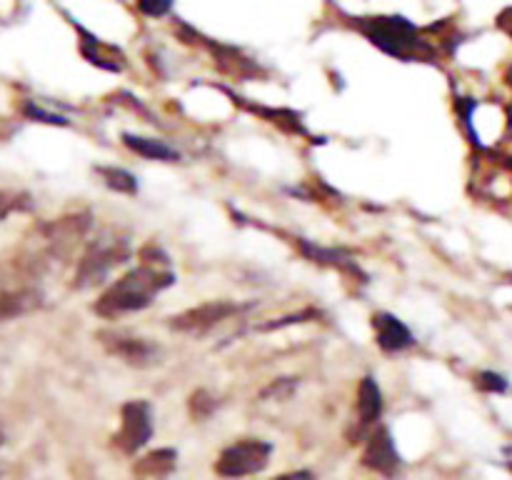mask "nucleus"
I'll return each mask as SVG.
<instances>
[{"mask_svg":"<svg viewBox=\"0 0 512 480\" xmlns=\"http://www.w3.org/2000/svg\"><path fill=\"white\" fill-rule=\"evenodd\" d=\"M98 175L105 180V185H108L110 190H115V193H138V180H135V175H130L128 170L123 168H98Z\"/></svg>","mask_w":512,"mask_h":480,"instance_id":"nucleus-14","label":"nucleus"},{"mask_svg":"<svg viewBox=\"0 0 512 480\" xmlns=\"http://www.w3.org/2000/svg\"><path fill=\"white\" fill-rule=\"evenodd\" d=\"M478 385L488 393H505L508 390V380L503 375L493 373V370H485V373L478 375Z\"/></svg>","mask_w":512,"mask_h":480,"instance_id":"nucleus-17","label":"nucleus"},{"mask_svg":"<svg viewBox=\"0 0 512 480\" xmlns=\"http://www.w3.org/2000/svg\"><path fill=\"white\" fill-rule=\"evenodd\" d=\"M235 313H240V305L230 303V300H210V303H203L198 308H190L170 318V328L178 330V333H205V330L215 328V325L223 323Z\"/></svg>","mask_w":512,"mask_h":480,"instance_id":"nucleus-6","label":"nucleus"},{"mask_svg":"<svg viewBox=\"0 0 512 480\" xmlns=\"http://www.w3.org/2000/svg\"><path fill=\"white\" fill-rule=\"evenodd\" d=\"M25 115H28V118L40 120V123H50V125H68V120L60 118V115L45 113V110H40L38 105H25Z\"/></svg>","mask_w":512,"mask_h":480,"instance_id":"nucleus-18","label":"nucleus"},{"mask_svg":"<svg viewBox=\"0 0 512 480\" xmlns=\"http://www.w3.org/2000/svg\"><path fill=\"white\" fill-rule=\"evenodd\" d=\"M175 283V275L170 270L155 268V265H140L130 270L123 278L115 280L100 300L95 303V313L103 318H118L123 313L143 310L153 303L155 295Z\"/></svg>","mask_w":512,"mask_h":480,"instance_id":"nucleus-1","label":"nucleus"},{"mask_svg":"<svg viewBox=\"0 0 512 480\" xmlns=\"http://www.w3.org/2000/svg\"><path fill=\"white\" fill-rule=\"evenodd\" d=\"M500 25H503V28L508 30V33L512 35V8H510V10H505L503 18H500Z\"/></svg>","mask_w":512,"mask_h":480,"instance_id":"nucleus-22","label":"nucleus"},{"mask_svg":"<svg viewBox=\"0 0 512 480\" xmlns=\"http://www.w3.org/2000/svg\"><path fill=\"white\" fill-rule=\"evenodd\" d=\"M40 305V293L38 290H8V293H0V323L10 318H18V315L30 313L33 308Z\"/></svg>","mask_w":512,"mask_h":480,"instance_id":"nucleus-12","label":"nucleus"},{"mask_svg":"<svg viewBox=\"0 0 512 480\" xmlns=\"http://www.w3.org/2000/svg\"><path fill=\"white\" fill-rule=\"evenodd\" d=\"M295 390V383L290 378H283V380H275L270 388L263 390V398H268V395H275V398H288L290 393Z\"/></svg>","mask_w":512,"mask_h":480,"instance_id":"nucleus-19","label":"nucleus"},{"mask_svg":"<svg viewBox=\"0 0 512 480\" xmlns=\"http://www.w3.org/2000/svg\"><path fill=\"white\" fill-rule=\"evenodd\" d=\"M3 440H5V435H3V428H0V445H3Z\"/></svg>","mask_w":512,"mask_h":480,"instance_id":"nucleus-23","label":"nucleus"},{"mask_svg":"<svg viewBox=\"0 0 512 480\" xmlns=\"http://www.w3.org/2000/svg\"><path fill=\"white\" fill-rule=\"evenodd\" d=\"M355 408H358V423L360 430L355 435L363 433V428L373 425L375 420L383 413V393H380V385L375 383V378H363L358 388V400H355Z\"/></svg>","mask_w":512,"mask_h":480,"instance_id":"nucleus-10","label":"nucleus"},{"mask_svg":"<svg viewBox=\"0 0 512 480\" xmlns=\"http://www.w3.org/2000/svg\"><path fill=\"white\" fill-rule=\"evenodd\" d=\"M373 330H375V340H378V345L385 350V353H400V350L415 345V338L413 333H410L408 325L390 313L373 315Z\"/></svg>","mask_w":512,"mask_h":480,"instance_id":"nucleus-9","label":"nucleus"},{"mask_svg":"<svg viewBox=\"0 0 512 480\" xmlns=\"http://www.w3.org/2000/svg\"><path fill=\"white\" fill-rule=\"evenodd\" d=\"M130 255L128 243L125 240L105 238L100 243H93L88 248V253L83 255L78 265V273H75V288H90V285H98L115 265L125 263Z\"/></svg>","mask_w":512,"mask_h":480,"instance_id":"nucleus-4","label":"nucleus"},{"mask_svg":"<svg viewBox=\"0 0 512 480\" xmlns=\"http://www.w3.org/2000/svg\"><path fill=\"white\" fill-rule=\"evenodd\" d=\"M123 143L128 145L130 150H135L138 155L150 160H178V150L170 148L168 143L163 140H155V138H143V135H133V133H125L123 135Z\"/></svg>","mask_w":512,"mask_h":480,"instance_id":"nucleus-13","label":"nucleus"},{"mask_svg":"<svg viewBox=\"0 0 512 480\" xmlns=\"http://www.w3.org/2000/svg\"><path fill=\"white\" fill-rule=\"evenodd\" d=\"M270 480H313V473H310V470H295V473H285Z\"/></svg>","mask_w":512,"mask_h":480,"instance_id":"nucleus-21","label":"nucleus"},{"mask_svg":"<svg viewBox=\"0 0 512 480\" xmlns=\"http://www.w3.org/2000/svg\"><path fill=\"white\" fill-rule=\"evenodd\" d=\"M30 208L28 193H15V190H0V220L8 218L10 213Z\"/></svg>","mask_w":512,"mask_h":480,"instance_id":"nucleus-15","label":"nucleus"},{"mask_svg":"<svg viewBox=\"0 0 512 480\" xmlns=\"http://www.w3.org/2000/svg\"><path fill=\"white\" fill-rule=\"evenodd\" d=\"M273 445L265 440L248 438L228 445L215 460V473L220 478H243V475H255L268 465Z\"/></svg>","mask_w":512,"mask_h":480,"instance_id":"nucleus-3","label":"nucleus"},{"mask_svg":"<svg viewBox=\"0 0 512 480\" xmlns=\"http://www.w3.org/2000/svg\"><path fill=\"white\" fill-rule=\"evenodd\" d=\"M153 435V415L145 400H128L120 410V430L113 435V445L120 453H138Z\"/></svg>","mask_w":512,"mask_h":480,"instance_id":"nucleus-5","label":"nucleus"},{"mask_svg":"<svg viewBox=\"0 0 512 480\" xmlns=\"http://www.w3.org/2000/svg\"><path fill=\"white\" fill-rule=\"evenodd\" d=\"M98 338L110 355H118L128 365L148 368L158 360V348L143 338H133V335L118 333V330H100Z\"/></svg>","mask_w":512,"mask_h":480,"instance_id":"nucleus-7","label":"nucleus"},{"mask_svg":"<svg viewBox=\"0 0 512 480\" xmlns=\"http://www.w3.org/2000/svg\"><path fill=\"white\" fill-rule=\"evenodd\" d=\"M360 30L373 40L378 48H383L385 53L395 55V58H418L420 53H425L423 40H418V30L413 23H408L405 18H365L360 23Z\"/></svg>","mask_w":512,"mask_h":480,"instance_id":"nucleus-2","label":"nucleus"},{"mask_svg":"<svg viewBox=\"0 0 512 480\" xmlns=\"http://www.w3.org/2000/svg\"><path fill=\"white\" fill-rule=\"evenodd\" d=\"M175 460H178V453L173 448H158L135 460L133 470L138 475H145V478H163V475L173 473Z\"/></svg>","mask_w":512,"mask_h":480,"instance_id":"nucleus-11","label":"nucleus"},{"mask_svg":"<svg viewBox=\"0 0 512 480\" xmlns=\"http://www.w3.org/2000/svg\"><path fill=\"white\" fill-rule=\"evenodd\" d=\"M363 465L365 468L375 470V473L385 475V478H393L400 468V455L395 448L393 438H390L388 428H378L368 438V445L363 450Z\"/></svg>","mask_w":512,"mask_h":480,"instance_id":"nucleus-8","label":"nucleus"},{"mask_svg":"<svg viewBox=\"0 0 512 480\" xmlns=\"http://www.w3.org/2000/svg\"><path fill=\"white\" fill-rule=\"evenodd\" d=\"M138 10H143V13H150V15H163V13H168L170 10V5L168 3H140L138 5Z\"/></svg>","mask_w":512,"mask_h":480,"instance_id":"nucleus-20","label":"nucleus"},{"mask_svg":"<svg viewBox=\"0 0 512 480\" xmlns=\"http://www.w3.org/2000/svg\"><path fill=\"white\" fill-rule=\"evenodd\" d=\"M215 398L208 393V390H195L193 395H190V413H193V418H208L210 413L215 410Z\"/></svg>","mask_w":512,"mask_h":480,"instance_id":"nucleus-16","label":"nucleus"}]
</instances>
